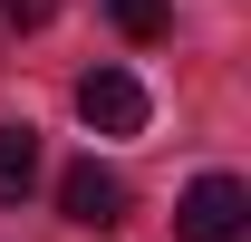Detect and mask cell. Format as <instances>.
<instances>
[{
    "label": "cell",
    "mask_w": 251,
    "mask_h": 242,
    "mask_svg": "<svg viewBox=\"0 0 251 242\" xmlns=\"http://www.w3.org/2000/svg\"><path fill=\"white\" fill-rule=\"evenodd\" d=\"M242 223H251V184L242 175H203L184 204H174V233L184 242H242Z\"/></svg>",
    "instance_id": "cell-1"
},
{
    "label": "cell",
    "mask_w": 251,
    "mask_h": 242,
    "mask_svg": "<svg viewBox=\"0 0 251 242\" xmlns=\"http://www.w3.org/2000/svg\"><path fill=\"white\" fill-rule=\"evenodd\" d=\"M39 184V136L29 126H0V204H20Z\"/></svg>",
    "instance_id": "cell-4"
},
{
    "label": "cell",
    "mask_w": 251,
    "mask_h": 242,
    "mask_svg": "<svg viewBox=\"0 0 251 242\" xmlns=\"http://www.w3.org/2000/svg\"><path fill=\"white\" fill-rule=\"evenodd\" d=\"M58 204H68V223L106 233V223H126V175H116V165H97V155H77V165L58 175Z\"/></svg>",
    "instance_id": "cell-2"
},
{
    "label": "cell",
    "mask_w": 251,
    "mask_h": 242,
    "mask_svg": "<svg viewBox=\"0 0 251 242\" xmlns=\"http://www.w3.org/2000/svg\"><path fill=\"white\" fill-rule=\"evenodd\" d=\"M77 117H87L97 136H135V126H145V88H135L126 68H87V78H77Z\"/></svg>",
    "instance_id": "cell-3"
},
{
    "label": "cell",
    "mask_w": 251,
    "mask_h": 242,
    "mask_svg": "<svg viewBox=\"0 0 251 242\" xmlns=\"http://www.w3.org/2000/svg\"><path fill=\"white\" fill-rule=\"evenodd\" d=\"M49 10H58V0H0V20H10V30H39Z\"/></svg>",
    "instance_id": "cell-6"
},
{
    "label": "cell",
    "mask_w": 251,
    "mask_h": 242,
    "mask_svg": "<svg viewBox=\"0 0 251 242\" xmlns=\"http://www.w3.org/2000/svg\"><path fill=\"white\" fill-rule=\"evenodd\" d=\"M126 39H164V0H106Z\"/></svg>",
    "instance_id": "cell-5"
}]
</instances>
